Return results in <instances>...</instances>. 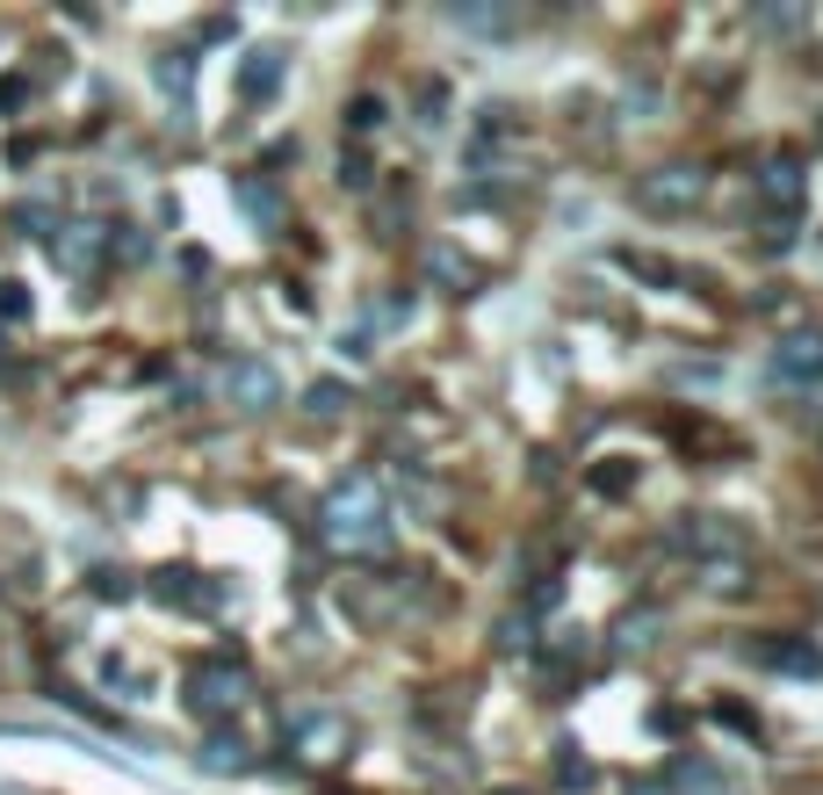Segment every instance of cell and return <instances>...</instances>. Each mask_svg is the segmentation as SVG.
Here are the masks:
<instances>
[]
</instances>
